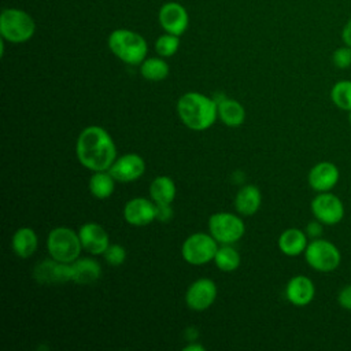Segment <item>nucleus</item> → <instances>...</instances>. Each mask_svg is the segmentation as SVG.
Listing matches in <instances>:
<instances>
[{"label": "nucleus", "mask_w": 351, "mask_h": 351, "mask_svg": "<svg viewBox=\"0 0 351 351\" xmlns=\"http://www.w3.org/2000/svg\"><path fill=\"white\" fill-rule=\"evenodd\" d=\"M208 232L219 244H233L244 236L245 225L239 215L221 211L208 218Z\"/></svg>", "instance_id": "nucleus-8"}, {"label": "nucleus", "mask_w": 351, "mask_h": 351, "mask_svg": "<svg viewBox=\"0 0 351 351\" xmlns=\"http://www.w3.org/2000/svg\"><path fill=\"white\" fill-rule=\"evenodd\" d=\"M332 62L337 69H348L351 66V47L343 45L332 53Z\"/></svg>", "instance_id": "nucleus-30"}, {"label": "nucleus", "mask_w": 351, "mask_h": 351, "mask_svg": "<svg viewBox=\"0 0 351 351\" xmlns=\"http://www.w3.org/2000/svg\"><path fill=\"white\" fill-rule=\"evenodd\" d=\"M184 350H185V351H203L204 347L200 346V344H197V343H191V344H186V346L184 347Z\"/></svg>", "instance_id": "nucleus-35"}, {"label": "nucleus", "mask_w": 351, "mask_h": 351, "mask_svg": "<svg viewBox=\"0 0 351 351\" xmlns=\"http://www.w3.org/2000/svg\"><path fill=\"white\" fill-rule=\"evenodd\" d=\"M219 243L210 234L197 232L188 236L181 245L184 261L192 266H202L214 261Z\"/></svg>", "instance_id": "nucleus-7"}, {"label": "nucleus", "mask_w": 351, "mask_h": 351, "mask_svg": "<svg viewBox=\"0 0 351 351\" xmlns=\"http://www.w3.org/2000/svg\"><path fill=\"white\" fill-rule=\"evenodd\" d=\"M159 23L166 33L181 36L188 29L189 16L184 5L177 1L165 3L158 14Z\"/></svg>", "instance_id": "nucleus-13"}, {"label": "nucleus", "mask_w": 351, "mask_h": 351, "mask_svg": "<svg viewBox=\"0 0 351 351\" xmlns=\"http://www.w3.org/2000/svg\"><path fill=\"white\" fill-rule=\"evenodd\" d=\"M322 226H324V223L314 218V221H311V222L307 223L304 232H306L307 237H310L311 240H313V239H319L321 234H322Z\"/></svg>", "instance_id": "nucleus-32"}, {"label": "nucleus", "mask_w": 351, "mask_h": 351, "mask_svg": "<svg viewBox=\"0 0 351 351\" xmlns=\"http://www.w3.org/2000/svg\"><path fill=\"white\" fill-rule=\"evenodd\" d=\"M330 100L337 108L351 111V81H337L330 89Z\"/></svg>", "instance_id": "nucleus-27"}, {"label": "nucleus", "mask_w": 351, "mask_h": 351, "mask_svg": "<svg viewBox=\"0 0 351 351\" xmlns=\"http://www.w3.org/2000/svg\"><path fill=\"white\" fill-rule=\"evenodd\" d=\"M214 263L222 271H233L240 266L241 256L237 250L233 248L230 244H222L217 250Z\"/></svg>", "instance_id": "nucleus-26"}, {"label": "nucleus", "mask_w": 351, "mask_h": 351, "mask_svg": "<svg viewBox=\"0 0 351 351\" xmlns=\"http://www.w3.org/2000/svg\"><path fill=\"white\" fill-rule=\"evenodd\" d=\"M36 32L34 19L23 10L4 8L0 15L1 38L12 44L29 41Z\"/></svg>", "instance_id": "nucleus-4"}, {"label": "nucleus", "mask_w": 351, "mask_h": 351, "mask_svg": "<svg viewBox=\"0 0 351 351\" xmlns=\"http://www.w3.org/2000/svg\"><path fill=\"white\" fill-rule=\"evenodd\" d=\"M176 182L167 176H158L149 185V197L155 204H171L176 199Z\"/></svg>", "instance_id": "nucleus-23"}, {"label": "nucleus", "mask_w": 351, "mask_h": 351, "mask_svg": "<svg viewBox=\"0 0 351 351\" xmlns=\"http://www.w3.org/2000/svg\"><path fill=\"white\" fill-rule=\"evenodd\" d=\"M123 218L129 225L145 226L156 219V204L152 199L133 197L123 207Z\"/></svg>", "instance_id": "nucleus-14"}, {"label": "nucleus", "mask_w": 351, "mask_h": 351, "mask_svg": "<svg viewBox=\"0 0 351 351\" xmlns=\"http://www.w3.org/2000/svg\"><path fill=\"white\" fill-rule=\"evenodd\" d=\"M169 64L160 58H145L140 64V74L148 81H162L169 75Z\"/></svg>", "instance_id": "nucleus-25"}, {"label": "nucleus", "mask_w": 351, "mask_h": 351, "mask_svg": "<svg viewBox=\"0 0 351 351\" xmlns=\"http://www.w3.org/2000/svg\"><path fill=\"white\" fill-rule=\"evenodd\" d=\"M180 36L171 34V33H165L158 37L155 43V51L158 52L159 56L162 58H170L173 56L180 47Z\"/></svg>", "instance_id": "nucleus-28"}, {"label": "nucleus", "mask_w": 351, "mask_h": 351, "mask_svg": "<svg viewBox=\"0 0 351 351\" xmlns=\"http://www.w3.org/2000/svg\"><path fill=\"white\" fill-rule=\"evenodd\" d=\"M348 121H350V125H351V111H348Z\"/></svg>", "instance_id": "nucleus-36"}, {"label": "nucleus", "mask_w": 351, "mask_h": 351, "mask_svg": "<svg viewBox=\"0 0 351 351\" xmlns=\"http://www.w3.org/2000/svg\"><path fill=\"white\" fill-rule=\"evenodd\" d=\"M11 247L16 256L19 258H30L38 247V237L36 232L29 226L18 228L11 239Z\"/></svg>", "instance_id": "nucleus-21"}, {"label": "nucleus", "mask_w": 351, "mask_h": 351, "mask_svg": "<svg viewBox=\"0 0 351 351\" xmlns=\"http://www.w3.org/2000/svg\"><path fill=\"white\" fill-rule=\"evenodd\" d=\"M177 112L182 123L192 130H206L218 117L215 99L199 92H186L177 101Z\"/></svg>", "instance_id": "nucleus-2"}, {"label": "nucleus", "mask_w": 351, "mask_h": 351, "mask_svg": "<svg viewBox=\"0 0 351 351\" xmlns=\"http://www.w3.org/2000/svg\"><path fill=\"white\" fill-rule=\"evenodd\" d=\"M34 280L41 285H52L71 281L70 263L58 262L53 258L40 261L33 269Z\"/></svg>", "instance_id": "nucleus-11"}, {"label": "nucleus", "mask_w": 351, "mask_h": 351, "mask_svg": "<svg viewBox=\"0 0 351 351\" xmlns=\"http://www.w3.org/2000/svg\"><path fill=\"white\" fill-rule=\"evenodd\" d=\"M304 259L311 269L321 273H330L340 266L341 254L332 241L319 237L308 241Z\"/></svg>", "instance_id": "nucleus-6"}, {"label": "nucleus", "mask_w": 351, "mask_h": 351, "mask_svg": "<svg viewBox=\"0 0 351 351\" xmlns=\"http://www.w3.org/2000/svg\"><path fill=\"white\" fill-rule=\"evenodd\" d=\"M115 178L111 176L108 170H101V171H93V174L89 178L88 186L90 193L96 199H107L112 195L115 189Z\"/></svg>", "instance_id": "nucleus-24"}, {"label": "nucleus", "mask_w": 351, "mask_h": 351, "mask_svg": "<svg viewBox=\"0 0 351 351\" xmlns=\"http://www.w3.org/2000/svg\"><path fill=\"white\" fill-rule=\"evenodd\" d=\"M173 217L171 204H156V219L158 221H169Z\"/></svg>", "instance_id": "nucleus-33"}, {"label": "nucleus", "mask_w": 351, "mask_h": 351, "mask_svg": "<svg viewBox=\"0 0 351 351\" xmlns=\"http://www.w3.org/2000/svg\"><path fill=\"white\" fill-rule=\"evenodd\" d=\"M71 281L80 285H88L97 281L101 276V266L93 258H78L70 263Z\"/></svg>", "instance_id": "nucleus-18"}, {"label": "nucleus", "mask_w": 351, "mask_h": 351, "mask_svg": "<svg viewBox=\"0 0 351 351\" xmlns=\"http://www.w3.org/2000/svg\"><path fill=\"white\" fill-rule=\"evenodd\" d=\"M315 296V285L311 278L303 274L293 276L285 285L287 300L298 307L307 306Z\"/></svg>", "instance_id": "nucleus-17"}, {"label": "nucleus", "mask_w": 351, "mask_h": 351, "mask_svg": "<svg viewBox=\"0 0 351 351\" xmlns=\"http://www.w3.org/2000/svg\"><path fill=\"white\" fill-rule=\"evenodd\" d=\"M47 250L51 258L58 262L71 263L80 258L82 244L78 232L67 226L53 228L47 237Z\"/></svg>", "instance_id": "nucleus-5"}, {"label": "nucleus", "mask_w": 351, "mask_h": 351, "mask_svg": "<svg viewBox=\"0 0 351 351\" xmlns=\"http://www.w3.org/2000/svg\"><path fill=\"white\" fill-rule=\"evenodd\" d=\"M110 51L123 63L137 66L147 58L148 44L145 38L129 29H115L108 36Z\"/></svg>", "instance_id": "nucleus-3"}, {"label": "nucleus", "mask_w": 351, "mask_h": 351, "mask_svg": "<svg viewBox=\"0 0 351 351\" xmlns=\"http://www.w3.org/2000/svg\"><path fill=\"white\" fill-rule=\"evenodd\" d=\"M108 171L119 182H132L144 174L145 160L138 154L128 152L117 158Z\"/></svg>", "instance_id": "nucleus-12"}, {"label": "nucleus", "mask_w": 351, "mask_h": 351, "mask_svg": "<svg viewBox=\"0 0 351 351\" xmlns=\"http://www.w3.org/2000/svg\"><path fill=\"white\" fill-rule=\"evenodd\" d=\"M337 302L340 307L351 311V284L344 285L337 293Z\"/></svg>", "instance_id": "nucleus-31"}, {"label": "nucleus", "mask_w": 351, "mask_h": 351, "mask_svg": "<svg viewBox=\"0 0 351 351\" xmlns=\"http://www.w3.org/2000/svg\"><path fill=\"white\" fill-rule=\"evenodd\" d=\"M341 41L344 45L351 47V18L346 22L341 30Z\"/></svg>", "instance_id": "nucleus-34"}, {"label": "nucleus", "mask_w": 351, "mask_h": 351, "mask_svg": "<svg viewBox=\"0 0 351 351\" xmlns=\"http://www.w3.org/2000/svg\"><path fill=\"white\" fill-rule=\"evenodd\" d=\"M78 162L90 171L108 170L117 159V147L110 133L97 125L84 128L75 144Z\"/></svg>", "instance_id": "nucleus-1"}, {"label": "nucleus", "mask_w": 351, "mask_h": 351, "mask_svg": "<svg viewBox=\"0 0 351 351\" xmlns=\"http://www.w3.org/2000/svg\"><path fill=\"white\" fill-rule=\"evenodd\" d=\"M215 101L218 104V117L222 123L230 128H237L243 125L245 119V110L240 101L228 97Z\"/></svg>", "instance_id": "nucleus-22"}, {"label": "nucleus", "mask_w": 351, "mask_h": 351, "mask_svg": "<svg viewBox=\"0 0 351 351\" xmlns=\"http://www.w3.org/2000/svg\"><path fill=\"white\" fill-rule=\"evenodd\" d=\"M307 244V234L299 228H288L278 237V248L287 256H299L300 254H304Z\"/></svg>", "instance_id": "nucleus-19"}, {"label": "nucleus", "mask_w": 351, "mask_h": 351, "mask_svg": "<svg viewBox=\"0 0 351 351\" xmlns=\"http://www.w3.org/2000/svg\"><path fill=\"white\" fill-rule=\"evenodd\" d=\"M217 284L211 278L195 280L185 292V303L193 311H204L217 299Z\"/></svg>", "instance_id": "nucleus-10"}, {"label": "nucleus", "mask_w": 351, "mask_h": 351, "mask_svg": "<svg viewBox=\"0 0 351 351\" xmlns=\"http://www.w3.org/2000/svg\"><path fill=\"white\" fill-rule=\"evenodd\" d=\"M340 171L333 162L322 160L315 163L307 176L310 188L315 192H329L339 182Z\"/></svg>", "instance_id": "nucleus-15"}, {"label": "nucleus", "mask_w": 351, "mask_h": 351, "mask_svg": "<svg viewBox=\"0 0 351 351\" xmlns=\"http://www.w3.org/2000/svg\"><path fill=\"white\" fill-rule=\"evenodd\" d=\"M310 207L314 218L328 226L337 225L344 218V204L341 199L330 191L318 192L311 200Z\"/></svg>", "instance_id": "nucleus-9"}, {"label": "nucleus", "mask_w": 351, "mask_h": 351, "mask_svg": "<svg viewBox=\"0 0 351 351\" xmlns=\"http://www.w3.org/2000/svg\"><path fill=\"white\" fill-rule=\"evenodd\" d=\"M262 204V193L256 185L248 184L241 186L234 197V207L241 215L255 214Z\"/></svg>", "instance_id": "nucleus-20"}, {"label": "nucleus", "mask_w": 351, "mask_h": 351, "mask_svg": "<svg viewBox=\"0 0 351 351\" xmlns=\"http://www.w3.org/2000/svg\"><path fill=\"white\" fill-rule=\"evenodd\" d=\"M82 248L92 255H103L110 245V236L107 230L96 223L86 222L78 229Z\"/></svg>", "instance_id": "nucleus-16"}, {"label": "nucleus", "mask_w": 351, "mask_h": 351, "mask_svg": "<svg viewBox=\"0 0 351 351\" xmlns=\"http://www.w3.org/2000/svg\"><path fill=\"white\" fill-rule=\"evenodd\" d=\"M104 261L110 266H121L126 261V250L121 244H110L108 248L103 254Z\"/></svg>", "instance_id": "nucleus-29"}]
</instances>
